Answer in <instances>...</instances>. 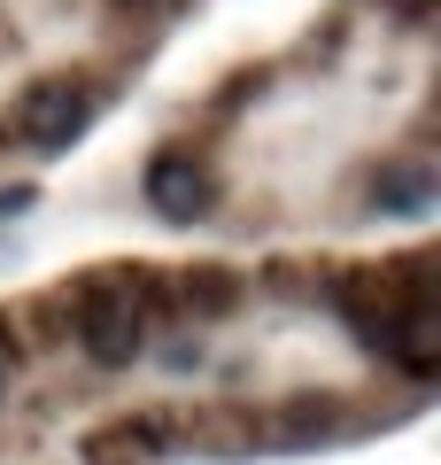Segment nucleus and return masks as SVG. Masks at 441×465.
<instances>
[{"instance_id": "f03ea898", "label": "nucleus", "mask_w": 441, "mask_h": 465, "mask_svg": "<svg viewBox=\"0 0 441 465\" xmlns=\"http://www.w3.org/2000/svg\"><path fill=\"white\" fill-rule=\"evenodd\" d=\"M78 341H85V357L93 365H132L147 349V311H140V295L132 287H85V302H78Z\"/></svg>"}, {"instance_id": "f257e3e1", "label": "nucleus", "mask_w": 441, "mask_h": 465, "mask_svg": "<svg viewBox=\"0 0 441 465\" xmlns=\"http://www.w3.org/2000/svg\"><path fill=\"white\" fill-rule=\"evenodd\" d=\"M93 85L85 78H39L32 94L16 101V140L24 148H39V155H63L70 140L85 133V124H93Z\"/></svg>"}, {"instance_id": "0eeeda50", "label": "nucleus", "mask_w": 441, "mask_h": 465, "mask_svg": "<svg viewBox=\"0 0 441 465\" xmlns=\"http://www.w3.org/2000/svg\"><path fill=\"white\" fill-rule=\"evenodd\" d=\"M395 8H403V16H426V0H395Z\"/></svg>"}, {"instance_id": "7ed1b4c3", "label": "nucleus", "mask_w": 441, "mask_h": 465, "mask_svg": "<svg viewBox=\"0 0 441 465\" xmlns=\"http://www.w3.org/2000/svg\"><path fill=\"white\" fill-rule=\"evenodd\" d=\"M364 333H372V341L387 349L403 372H434V365H441V311H434L426 295L395 302V311H387V318H372Z\"/></svg>"}, {"instance_id": "39448f33", "label": "nucleus", "mask_w": 441, "mask_h": 465, "mask_svg": "<svg viewBox=\"0 0 441 465\" xmlns=\"http://www.w3.org/2000/svg\"><path fill=\"white\" fill-rule=\"evenodd\" d=\"M372 202H379V210H395V217H418L426 202H434V179H426L418 163H395V171H379Z\"/></svg>"}, {"instance_id": "20e7f679", "label": "nucleus", "mask_w": 441, "mask_h": 465, "mask_svg": "<svg viewBox=\"0 0 441 465\" xmlns=\"http://www.w3.org/2000/svg\"><path fill=\"white\" fill-rule=\"evenodd\" d=\"M210 202H217V179L194 163V155L171 148V155H155V163H147V210H155V217H171V225H194Z\"/></svg>"}, {"instance_id": "6e6552de", "label": "nucleus", "mask_w": 441, "mask_h": 465, "mask_svg": "<svg viewBox=\"0 0 441 465\" xmlns=\"http://www.w3.org/2000/svg\"><path fill=\"white\" fill-rule=\"evenodd\" d=\"M124 8H155V0H124Z\"/></svg>"}, {"instance_id": "423d86ee", "label": "nucleus", "mask_w": 441, "mask_h": 465, "mask_svg": "<svg viewBox=\"0 0 441 465\" xmlns=\"http://www.w3.org/2000/svg\"><path fill=\"white\" fill-rule=\"evenodd\" d=\"M8 381H16V349H8V333H0V403H8Z\"/></svg>"}]
</instances>
